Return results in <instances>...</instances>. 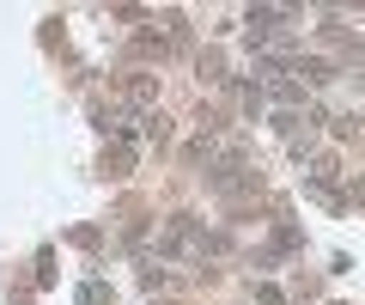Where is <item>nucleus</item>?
I'll return each instance as SVG.
<instances>
[{"mask_svg":"<svg viewBox=\"0 0 365 305\" xmlns=\"http://www.w3.org/2000/svg\"><path fill=\"white\" fill-rule=\"evenodd\" d=\"M79 305H110V287L104 281H86V287H79Z\"/></svg>","mask_w":365,"mask_h":305,"instance_id":"f257e3e1","label":"nucleus"}]
</instances>
